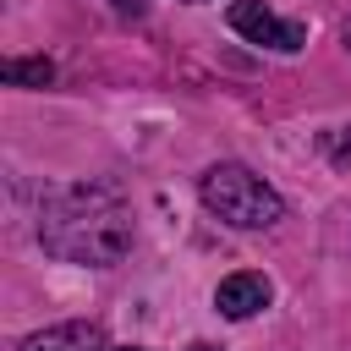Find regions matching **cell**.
I'll use <instances>...</instances> for the list:
<instances>
[{
	"label": "cell",
	"mask_w": 351,
	"mask_h": 351,
	"mask_svg": "<svg viewBox=\"0 0 351 351\" xmlns=\"http://www.w3.org/2000/svg\"><path fill=\"white\" fill-rule=\"evenodd\" d=\"M38 241H44V252H55L66 263L110 269L132 247V219L110 186H60L44 203Z\"/></svg>",
	"instance_id": "cell-1"
},
{
	"label": "cell",
	"mask_w": 351,
	"mask_h": 351,
	"mask_svg": "<svg viewBox=\"0 0 351 351\" xmlns=\"http://www.w3.org/2000/svg\"><path fill=\"white\" fill-rule=\"evenodd\" d=\"M197 197H203V208L214 219H225L236 230H269V225L285 219V197L263 176H252L247 165H230V159L225 165H208L197 176Z\"/></svg>",
	"instance_id": "cell-2"
},
{
	"label": "cell",
	"mask_w": 351,
	"mask_h": 351,
	"mask_svg": "<svg viewBox=\"0 0 351 351\" xmlns=\"http://www.w3.org/2000/svg\"><path fill=\"white\" fill-rule=\"evenodd\" d=\"M230 27L247 38V44H263V49H280V55H296L307 44V27L302 22H280L263 0H230Z\"/></svg>",
	"instance_id": "cell-3"
},
{
	"label": "cell",
	"mask_w": 351,
	"mask_h": 351,
	"mask_svg": "<svg viewBox=\"0 0 351 351\" xmlns=\"http://www.w3.org/2000/svg\"><path fill=\"white\" fill-rule=\"evenodd\" d=\"M269 302H274V285H269L263 274H252V269L225 274L219 291H214V307H219L225 318H252V313H263Z\"/></svg>",
	"instance_id": "cell-4"
},
{
	"label": "cell",
	"mask_w": 351,
	"mask_h": 351,
	"mask_svg": "<svg viewBox=\"0 0 351 351\" xmlns=\"http://www.w3.org/2000/svg\"><path fill=\"white\" fill-rule=\"evenodd\" d=\"M99 324H88V318H71V324H55V329H38V335H27L16 351H99Z\"/></svg>",
	"instance_id": "cell-5"
},
{
	"label": "cell",
	"mask_w": 351,
	"mask_h": 351,
	"mask_svg": "<svg viewBox=\"0 0 351 351\" xmlns=\"http://www.w3.org/2000/svg\"><path fill=\"white\" fill-rule=\"evenodd\" d=\"M0 77L11 82V88H49L55 82V60H44V55H11L5 66H0Z\"/></svg>",
	"instance_id": "cell-6"
},
{
	"label": "cell",
	"mask_w": 351,
	"mask_h": 351,
	"mask_svg": "<svg viewBox=\"0 0 351 351\" xmlns=\"http://www.w3.org/2000/svg\"><path fill=\"white\" fill-rule=\"evenodd\" d=\"M324 154H329L335 170H351V126H335V132L324 137Z\"/></svg>",
	"instance_id": "cell-7"
},
{
	"label": "cell",
	"mask_w": 351,
	"mask_h": 351,
	"mask_svg": "<svg viewBox=\"0 0 351 351\" xmlns=\"http://www.w3.org/2000/svg\"><path fill=\"white\" fill-rule=\"evenodd\" d=\"M186 351H219V346H208V340H192V346H186Z\"/></svg>",
	"instance_id": "cell-8"
},
{
	"label": "cell",
	"mask_w": 351,
	"mask_h": 351,
	"mask_svg": "<svg viewBox=\"0 0 351 351\" xmlns=\"http://www.w3.org/2000/svg\"><path fill=\"white\" fill-rule=\"evenodd\" d=\"M340 38H346V49H351V22H346V27H340Z\"/></svg>",
	"instance_id": "cell-9"
},
{
	"label": "cell",
	"mask_w": 351,
	"mask_h": 351,
	"mask_svg": "<svg viewBox=\"0 0 351 351\" xmlns=\"http://www.w3.org/2000/svg\"><path fill=\"white\" fill-rule=\"evenodd\" d=\"M121 351H143V346H121Z\"/></svg>",
	"instance_id": "cell-10"
}]
</instances>
